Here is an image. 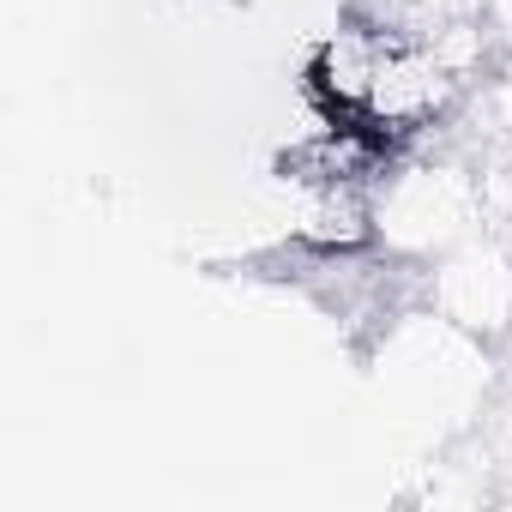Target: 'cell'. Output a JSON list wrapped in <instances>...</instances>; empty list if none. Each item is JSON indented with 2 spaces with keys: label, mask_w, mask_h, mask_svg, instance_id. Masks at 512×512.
<instances>
[{
  "label": "cell",
  "mask_w": 512,
  "mask_h": 512,
  "mask_svg": "<svg viewBox=\"0 0 512 512\" xmlns=\"http://www.w3.org/2000/svg\"><path fill=\"white\" fill-rule=\"evenodd\" d=\"M452 91H458V73L416 37H398L380 61V79H374V97L362 109V127H374L380 139H410L422 127H434L446 109H452Z\"/></svg>",
  "instance_id": "1"
},
{
  "label": "cell",
  "mask_w": 512,
  "mask_h": 512,
  "mask_svg": "<svg viewBox=\"0 0 512 512\" xmlns=\"http://www.w3.org/2000/svg\"><path fill=\"white\" fill-rule=\"evenodd\" d=\"M398 37H410V31H398L386 19H350L314 49L308 85H314V97L326 103L332 121H362V109L374 97V79H380V61Z\"/></svg>",
  "instance_id": "2"
},
{
  "label": "cell",
  "mask_w": 512,
  "mask_h": 512,
  "mask_svg": "<svg viewBox=\"0 0 512 512\" xmlns=\"http://www.w3.org/2000/svg\"><path fill=\"white\" fill-rule=\"evenodd\" d=\"M482 19H488L500 37H512V0H482Z\"/></svg>",
  "instance_id": "4"
},
{
  "label": "cell",
  "mask_w": 512,
  "mask_h": 512,
  "mask_svg": "<svg viewBox=\"0 0 512 512\" xmlns=\"http://www.w3.org/2000/svg\"><path fill=\"white\" fill-rule=\"evenodd\" d=\"M296 241L308 253H362L374 241V199H368V187H320V193H308Z\"/></svg>",
  "instance_id": "3"
}]
</instances>
